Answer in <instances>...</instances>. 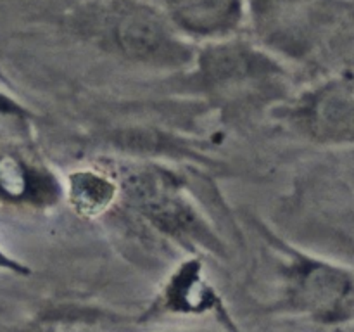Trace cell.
Masks as SVG:
<instances>
[{"instance_id":"obj_6","label":"cell","mask_w":354,"mask_h":332,"mask_svg":"<svg viewBox=\"0 0 354 332\" xmlns=\"http://www.w3.org/2000/svg\"><path fill=\"white\" fill-rule=\"evenodd\" d=\"M214 301L213 293L207 289L206 284L199 279L197 266H185L173 280L168 289V306L173 310H206Z\"/></svg>"},{"instance_id":"obj_8","label":"cell","mask_w":354,"mask_h":332,"mask_svg":"<svg viewBox=\"0 0 354 332\" xmlns=\"http://www.w3.org/2000/svg\"><path fill=\"white\" fill-rule=\"evenodd\" d=\"M0 266H2V268H12V270H21L19 266L16 265V263L12 261V259H9L7 258L6 255H3L2 251H0Z\"/></svg>"},{"instance_id":"obj_1","label":"cell","mask_w":354,"mask_h":332,"mask_svg":"<svg viewBox=\"0 0 354 332\" xmlns=\"http://www.w3.org/2000/svg\"><path fill=\"white\" fill-rule=\"evenodd\" d=\"M113 35L121 52L138 61L168 62L182 55V45L176 44L165 19L140 3L118 7Z\"/></svg>"},{"instance_id":"obj_7","label":"cell","mask_w":354,"mask_h":332,"mask_svg":"<svg viewBox=\"0 0 354 332\" xmlns=\"http://www.w3.org/2000/svg\"><path fill=\"white\" fill-rule=\"evenodd\" d=\"M37 185H44V180L30 175L16 159L0 158V192L12 197L33 196Z\"/></svg>"},{"instance_id":"obj_5","label":"cell","mask_w":354,"mask_h":332,"mask_svg":"<svg viewBox=\"0 0 354 332\" xmlns=\"http://www.w3.org/2000/svg\"><path fill=\"white\" fill-rule=\"evenodd\" d=\"M344 294V284L327 270H311L304 273L296 287V296L301 304L311 310H327L334 306Z\"/></svg>"},{"instance_id":"obj_3","label":"cell","mask_w":354,"mask_h":332,"mask_svg":"<svg viewBox=\"0 0 354 332\" xmlns=\"http://www.w3.org/2000/svg\"><path fill=\"white\" fill-rule=\"evenodd\" d=\"M204 69L214 80H239L268 71V62L259 54L239 45L216 47L204 55Z\"/></svg>"},{"instance_id":"obj_4","label":"cell","mask_w":354,"mask_h":332,"mask_svg":"<svg viewBox=\"0 0 354 332\" xmlns=\"http://www.w3.org/2000/svg\"><path fill=\"white\" fill-rule=\"evenodd\" d=\"M116 185L93 172H78L69 176V201L83 216H97L113 204Z\"/></svg>"},{"instance_id":"obj_2","label":"cell","mask_w":354,"mask_h":332,"mask_svg":"<svg viewBox=\"0 0 354 332\" xmlns=\"http://www.w3.org/2000/svg\"><path fill=\"white\" fill-rule=\"evenodd\" d=\"M176 23L197 35L230 30L241 16V0H168Z\"/></svg>"}]
</instances>
